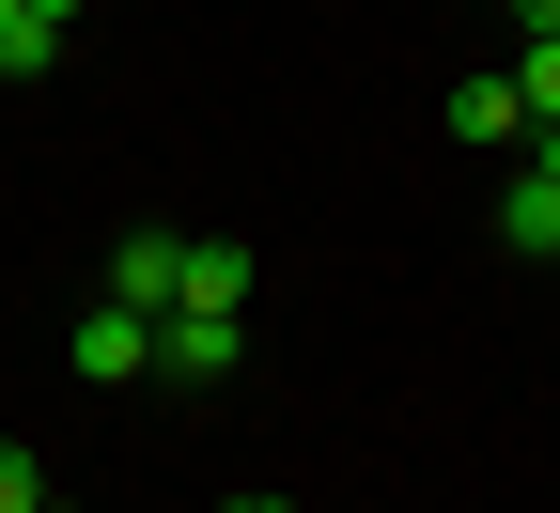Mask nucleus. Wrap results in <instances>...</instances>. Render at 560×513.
Listing matches in <instances>:
<instances>
[{"label":"nucleus","instance_id":"1","mask_svg":"<svg viewBox=\"0 0 560 513\" xmlns=\"http://www.w3.org/2000/svg\"><path fill=\"white\" fill-rule=\"evenodd\" d=\"M234 327H249V312H156V374H172V389H219L234 358H249Z\"/></svg>","mask_w":560,"mask_h":513},{"label":"nucleus","instance_id":"2","mask_svg":"<svg viewBox=\"0 0 560 513\" xmlns=\"http://www.w3.org/2000/svg\"><path fill=\"white\" fill-rule=\"evenodd\" d=\"M172 296H187V234H125V249H109V312H140V327H156Z\"/></svg>","mask_w":560,"mask_h":513},{"label":"nucleus","instance_id":"3","mask_svg":"<svg viewBox=\"0 0 560 513\" xmlns=\"http://www.w3.org/2000/svg\"><path fill=\"white\" fill-rule=\"evenodd\" d=\"M79 374H94V389H125V374H156V327L94 296V312H79Z\"/></svg>","mask_w":560,"mask_h":513},{"label":"nucleus","instance_id":"4","mask_svg":"<svg viewBox=\"0 0 560 513\" xmlns=\"http://www.w3.org/2000/svg\"><path fill=\"white\" fill-rule=\"evenodd\" d=\"M249 280H265V265H249L234 234H187V296H172V312H249Z\"/></svg>","mask_w":560,"mask_h":513},{"label":"nucleus","instance_id":"5","mask_svg":"<svg viewBox=\"0 0 560 513\" xmlns=\"http://www.w3.org/2000/svg\"><path fill=\"white\" fill-rule=\"evenodd\" d=\"M499 234H514L529 265H560V187H545V172H514V202H499Z\"/></svg>","mask_w":560,"mask_h":513},{"label":"nucleus","instance_id":"6","mask_svg":"<svg viewBox=\"0 0 560 513\" xmlns=\"http://www.w3.org/2000/svg\"><path fill=\"white\" fill-rule=\"evenodd\" d=\"M452 140H529V109H514V79H467V94H452Z\"/></svg>","mask_w":560,"mask_h":513},{"label":"nucleus","instance_id":"7","mask_svg":"<svg viewBox=\"0 0 560 513\" xmlns=\"http://www.w3.org/2000/svg\"><path fill=\"white\" fill-rule=\"evenodd\" d=\"M47 62H62V32L32 16V0H0V79H47Z\"/></svg>","mask_w":560,"mask_h":513},{"label":"nucleus","instance_id":"8","mask_svg":"<svg viewBox=\"0 0 560 513\" xmlns=\"http://www.w3.org/2000/svg\"><path fill=\"white\" fill-rule=\"evenodd\" d=\"M514 109H529V140L560 125V47H529V62H514Z\"/></svg>","mask_w":560,"mask_h":513},{"label":"nucleus","instance_id":"9","mask_svg":"<svg viewBox=\"0 0 560 513\" xmlns=\"http://www.w3.org/2000/svg\"><path fill=\"white\" fill-rule=\"evenodd\" d=\"M0 513H47V482H32V452H0Z\"/></svg>","mask_w":560,"mask_h":513},{"label":"nucleus","instance_id":"10","mask_svg":"<svg viewBox=\"0 0 560 513\" xmlns=\"http://www.w3.org/2000/svg\"><path fill=\"white\" fill-rule=\"evenodd\" d=\"M514 16H529V47H560V0H514Z\"/></svg>","mask_w":560,"mask_h":513},{"label":"nucleus","instance_id":"11","mask_svg":"<svg viewBox=\"0 0 560 513\" xmlns=\"http://www.w3.org/2000/svg\"><path fill=\"white\" fill-rule=\"evenodd\" d=\"M529 172H545V187H560V125H545V140H529Z\"/></svg>","mask_w":560,"mask_h":513},{"label":"nucleus","instance_id":"12","mask_svg":"<svg viewBox=\"0 0 560 513\" xmlns=\"http://www.w3.org/2000/svg\"><path fill=\"white\" fill-rule=\"evenodd\" d=\"M32 16H47V32H62V16H79V0H32Z\"/></svg>","mask_w":560,"mask_h":513},{"label":"nucleus","instance_id":"13","mask_svg":"<svg viewBox=\"0 0 560 513\" xmlns=\"http://www.w3.org/2000/svg\"><path fill=\"white\" fill-rule=\"evenodd\" d=\"M234 513H280V498H234Z\"/></svg>","mask_w":560,"mask_h":513},{"label":"nucleus","instance_id":"14","mask_svg":"<svg viewBox=\"0 0 560 513\" xmlns=\"http://www.w3.org/2000/svg\"><path fill=\"white\" fill-rule=\"evenodd\" d=\"M47 513H62V498H47Z\"/></svg>","mask_w":560,"mask_h":513}]
</instances>
